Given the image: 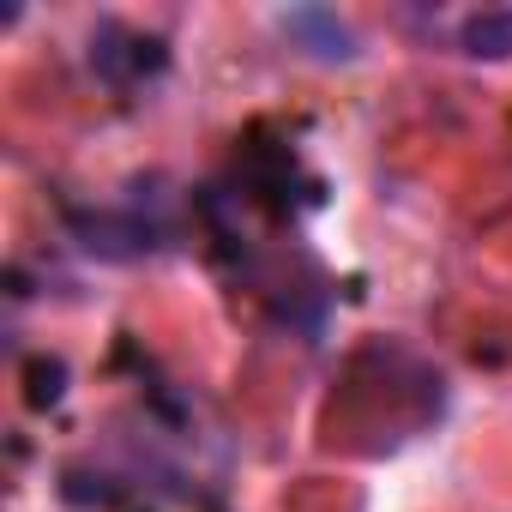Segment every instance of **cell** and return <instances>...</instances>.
I'll return each instance as SVG.
<instances>
[{
  "label": "cell",
  "mask_w": 512,
  "mask_h": 512,
  "mask_svg": "<svg viewBox=\"0 0 512 512\" xmlns=\"http://www.w3.org/2000/svg\"><path fill=\"white\" fill-rule=\"evenodd\" d=\"M458 43H464V55H476V61H506V55H512V7H494V13L464 19Z\"/></svg>",
  "instance_id": "obj_1"
}]
</instances>
